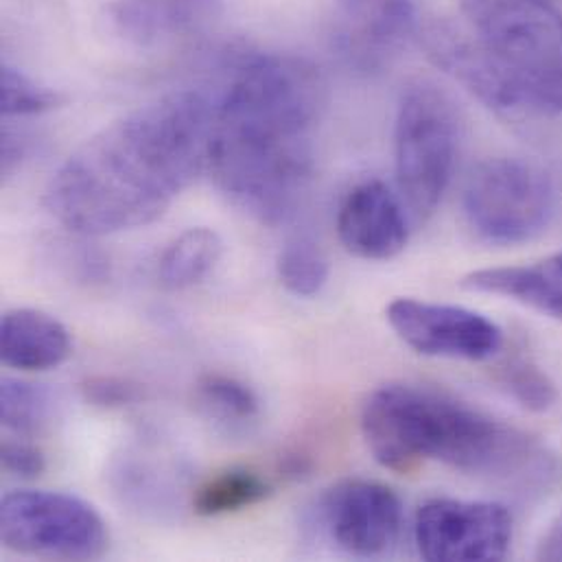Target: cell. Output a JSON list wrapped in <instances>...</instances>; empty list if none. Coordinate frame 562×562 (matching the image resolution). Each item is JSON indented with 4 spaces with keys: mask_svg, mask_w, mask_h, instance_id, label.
<instances>
[{
    "mask_svg": "<svg viewBox=\"0 0 562 562\" xmlns=\"http://www.w3.org/2000/svg\"><path fill=\"white\" fill-rule=\"evenodd\" d=\"M213 108L176 90L108 123L53 173L48 213L86 237L154 224L209 169Z\"/></svg>",
    "mask_w": 562,
    "mask_h": 562,
    "instance_id": "6da1fadb",
    "label": "cell"
},
{
    "mask_svg": "<svg viewBox=\"0 0 562 562\" xmlns=\"http://www.w3.org/2000/svg\"><path fill=\"white\" fill-rule=\"evenodd\" d=\"M326 105L319 70L295 55L241 57L213 108L209 169L224 198L266 226L300 206Z\"/></svg>",
    "mask_w": 562,
    "mask_h": 562,
    "instance_id": "7a4b0ae2",
    "label": "cell"
},
{
    "mask_svg": "<svg viewBox=\"0 0 562 562\" xmlns=\"http://www.w3.org/2000/svg\"><path fill=\"white\" fill-rule=\"evenodd\" d=\"M471 33L440 22L436 66L502 116L562 114V13L548 0H464Z\"/></svg>",
    "mask_w": 562,
    "mask_h": 562,
    "instance_id": "3957f363",
    "label": "cell"
},
{
    "mask_svg": "<svg viewBox=\"0 0 562 562\" xmlns=\"http://www.w3.org/2000/svg\"><path fill=\"white\" fill-rule=\"evenodd\" d=\"M361 434L372 458L394 473L425 462L477 475H508L535 456L524 431L431 387L390 383L370 394Z\"/></svg>",
    "mask_w": 562,
    "mask_h": 562,
    "instance_id": "277c9868",
    "label": "cell"
},
{
    "mask_svg": "<svg viewBox=\"0 0 562 562\" xmlns=\"http://www.w3.org/2000/svg\"><path fill=\"white\" fill-rule=\"evenodd\" d=\"M462 121L453 99L431 81L405 88L394 123L398 195L414 222H425L442 202L460 156Z\"/></svg>",
    "mask_w": 562,
    "mask_h": 562,
    "instance_id": "5b68a950",
    "label": "cell"
},
{
    "mask_svg": "<svg viewBox=\"0 0 562 562\" xmlns=\"http://www.w3.org/2000/svg\"><path fill=\"white\" fill-rule=\"evenodd\" d=\"M462 209L480 239L517 246L548 231L557 213V187L530 160L488 158L471 171Z\"/></svg>",
    "mask_w": 562,
    "mask_h": 562,
    "instance_id": "8992f818",
    "label": "cell"
},
{
    "mask_svg": "<svg viewBox=\"0 0 562 562\" xmlns=\"http://www.w3.org/2000/svg\"><path fill=\"white\" fill-rule=\"evenodd\" d=\"M2 546L46 561H97L110 535L92 504L57 491H13L0 504Z\"/></svg>",
    "mask_w": 562,
    "mask_h": 562,
    "instance_id": "52a82bcc",
    "label": "cell"
},
{
    "mask_svg": "<svg viewBox=\"0 0 562 562\" xmlns=\"http://www.w3.org/2000/svg\"><path fill=\"white\" fill-rule=\"evenodd\" d=\"M414 539L429 562L504 561L513 543V517L493 502L434 499L416 513Z\"/></svg>",
    "mask_w": 562,
    "mask_h": 562,
    "instance_id": "ba28073f",
    "label": "cell"
},
{
    "mask_svg": "<svg viewBox=\"0 0 562 562\" xmlns=\"http://www.w3.org/2000/svg\"><path fill=\"white\" fill-rule=\"evenodd\" d=\"M420 33L414 0H335L330 46L359 75L387 70Z\"/></svg>",
    "mask_w": 562,
    "mask_h": 562,
    "instance_id": "9c48e42d",
    "label": "cell"
},
{
    "mask_svg": "<svg viewBox=\"0 0 562 562\" xmlns=\"http://www.w3.org/2000/svg\"><path fill=\"white\" fill-rule=\"evenodd\" d=\"M385 315L394 333L427 357L484 361L495 357L504 344L502 328L467 306L396 297Z\"/></svg>",
    "mask_w": 562,
    "mask_h": 562,
    "instance_id": "30bf717a",
    "label": "cell"
},
{
    "mask_svg": "<svg viewBox=\"0 0 562 562\" xmlns=\"http://www.w3.org/2000/svg\"><path fill=\"white\" fill-rule=\"evenodd\" d=\"M319 519L335 548L357 559H374L396 543L403 506L381 482L344 480L322 495Z\"/></svg>",
    "mask_w": 562,
    "mask_h": 562,
    "instance_id": "8fae6325",
    "label": "cell"
},
{
    "mask_svg": "<svg viewBox=\"0 0 562 562\" xmlns=\"http://www.w3.org/2000/svg\"><path fill=\"white\" fill-rule=\"evenodd\" d=\"M337 235L346 252L363 261H390L409 241V213L385 182L366 180L339 204Z\"/></svg>",
    "mask_w": 562,
    "mask_h": 562,
    "instance_id": "7c38bea8",
    "label": "cell"
},
{
    "mask_svg": "<svg viewBox=\"0 0 562 562\" xmlns=\"http://www.w3.org/2000/svg\"><path fill=\"white\" fill-rule=\"evenodd\" d=\"M222 0H112L105 9L114 35L138 48H160L204 33Z\"/></svg>",
    "mask_w": 562,
    "mask_h": 562,
    "instance_id": "4fadbf2b",
    "label": "cell"
},
{
    "mask_svg": "<svg viewBox=\"0 0 562 562\" xmlns=\"http://www.w3.org/2000/svg\"><path fill=\"white\" fill-rule=\"evenodd\" d=\"M72 352L68 328L37 308H9L0 322L2 363L20 372L59 368Z\"/></svg>",
    "mask_w": 562,
    "mask_h": 562,
    "instance_id": "5bb4252c",
    "label": "cell"
},
{
    "mask_svg": "<svg viewBox=\"0 0 562 562\" xmlns=\"http://www.w3.org/2000/svg\"><path fill=\"white\" fill-rule=\"evenodd\" d=\"M462 286L510 297L539 313L562 319V252L535 266L488 268L462 279Z\"/></svg>",
    "mask_w": 562,
    "mask_h": 562,
    "instance_id": "9a60e30c",
    "label": "cell"
},
{
    "mask_svg": "<svg viewBox=\"0 0 562 562\" xmlns=\"http://www.w3.org/2000/svg\"><path fill=\"white\" fill-rule=\"evenodd\" d=\"M224 255V241L213 228H189L162 252L158 261V281L180 291L195 286L213 274Z\"/></svg>",
    "mask_w": 562,
    "mask_h": 562,
    "instance_id": "2e32d148",
    "label": "cell"
},
{
    "mask_svg": "<svg viewBox=\"0 0 562 562\" xmlns=\"http://www.w3.org/2000/svg\"><path fill=\"white\" fill-rule=\"evenodd\" d=\"M272 486L266 477L248 469H231L209 477L193 491V513L200 517H222L241 513L266 502Z\"/></svg>",
    "mask_w": 562,
    "mask_h": 562,
    "instance_id": "e0dca14e",
    "label": "cell"
},
{
    "mask_svg": "<svg viewBox=\"0 0 562 562\" xmlns=\"http://www.w3.org/2000/svg\"><path fill=\"white\" fill-rule=\"evenodd\" d=\"M0 420L7 431L18 438L42 436L53 420L50 392L15 376H2L0 383Z\"/></svg>",
    "mask_w": 562,
    "mask_h": 562,
    "instance_id": "ac0fdd59",
    "label": "cell"
},
{
    "mask_svg": "<svg viewBox=\"0 0 562 562\" xmlns=\"http://www.w3.org/2000/svg\"><path fill=\"white\" fill-rule=\"evenodd\" d=\"M195 405L206 418L226 427H244L261 412L257 392L228 374H204L195 385Z\"/></svg>",
    "mask_w": 562,
    "mask_h": 562,
    "instance_id": "d6986e66",
    "label": "cell"
},
{
    "mask_svg": "<svg viewBox=\"0 0 562 562\" xmlns=\"http://www.w3.org/2000/svg\"><path fill=\"white\" fill-rule=\"evenodd\" d=\"M277 270L282 286L297 297L317 295L328 281L326 255L319 244L306 235H297L282 246Z\"/></svg>",
    "mask_w": 562,
    "mask_h": 562,
    "instance_id": "ffe728a7",
    "label": "cell"
},
{
    "mask_svg": "<svg viewBox=\"0 0 562 562\" xmlns=\"http://www.w3.org/2000/svg\"><path fill=\"white\" fill-rule=\"evenodd\" d=\"M64 97L48 86L37 83L33 77L13 68L9 64L2 66L0 77V110L4 119L11 116H35L48 110L59 108Z\"/></svg>",
    "mask_w": 562,
    "mask_h": 562,
    "instance_id": "44dd1931",
    "label": "cell"
},
{
    "mask_svg": "<svg viewBox=\"0 0 562 562\" xmlns=\"http://www.w3.org/2000/svg\"><path fill=\"white\" fill-rule=\"evenodd\" d=\"M502 383L508 387V392L526 407L535 412H543L554 405L559 398V392L550 376L537 368L528 359H513L506 363L502 372Z\"/></svg>",
    "mask_w": 562,
    "mask_h": 562,
    "instance_id": "7402d4cb",
    "label": "cell"
},
{
    "mask_svg": "<svg viewBox=\"0 0 562 562\" xmlns=\"http://www.w3.org/2000/svg\"><path fill=\"white\" fill-rule=\"evenodd\" d=\"M81 396L86 403L103 409H121L136 405L145 398V390L140 383L121 379V376H90L81 383Z\"/></svg>",
    "mask_w": 562,
    "mask_h": 562,
    "instance_id": "603a6c76",
    "label": "cell"
},
{
    "mask_svg": "<svg viewBox=\"0 0 562 562\" xmlns=\"http://www.w3.org/2000/svg\"><path fill=\"white\" fill-rule=\"evenodd\" d=\"M2 469L20 480H37L46 471L44 453L26 438H7L0 449Z\"/></svg>",
    "mask_w": 562,
    "mask_h": 562,
    "instance_id": "cb8c5ba5",
    "label": "cell"
}]
</instances>
